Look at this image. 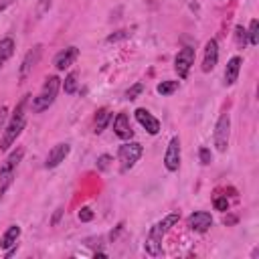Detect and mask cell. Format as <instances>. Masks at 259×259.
I'll list each match as a JSON object with an SVG mask.
<instances>
[{"mask_svg": "<svg viewBox=\"0 0 259 259\" xmlns=\"http://www.w3.org/2000/svg\"><path fill=\"white\" fill-rule=\"evenodd\" d=\"M247 40H249V45H251V47H255V45L259 42V20H257V18H253V20H251V24H249Z\"/></svg>", "mask_w": 259, "mask_h": 259, "instance_id": "cell-22", "label": "cell"}, {"mask_svg": "<svg viewBox=\"0 0 259 259\" xmlns=\"http://www.w3.org/2000/svg\"><path fill=\"white\" fill-rule=\"evenodd\" d=\"M61 89V79L57 75H49L40 87V91L36 93V97H32V111L34 113H40L45 109H49L55 99H57V93Z\"/></svg>", "mask_w": 259, "mask_h": 259, "instance_id": "cell-3", "label": "cell"}, {"mask_svg": "<svg viewBox=\"0 0 259 259\" xmlns=\"http://www.w3.org/2000/svg\"><path fill=\"white\" fill-rule=\"evenodd\" d=\"M212 204H214L217 210H227V208H229V200H227V196H217V198L212 200Z\"/></svg>", "mask_w": 259, "mask_h": 259, "instance_id": "cell-27", "label": "cell"}, {"mask_svg": "<svg viewBox=\"0 0 259 259\" xmlns=\"http://www.w3.org/2000/svg\"><path fill=\"white\" fill-rule=\"evenodd\" d=\"M113 134L119 140H123V142H127V140L134 138V130H132V123H130L127 113L121 111V113L115 115V119H113Z\"/></svg>", "mask_w": 259, "mask_h": 259, "instance_id": "cell-15", "label": "cell"}, {"mask_svg": "<svg viewBox=\"0 0 259 259\" xmlns=\"http://www.w3.org/2000/svg\"><path fill=\"white\" fill-rule=\"evenodd\" d=\"M26 101H28V95L18 101V105L14 107V111H12V115H10L8 123H6V130H4L2 140H0V150L2 152H6V150L12 148V144L18 140V136L22 134V130L26 125V109H24L26 107Z\"/></svg>", "mask_w": 259, "mask_h": 259, "instance_id": "cell-2", "label": "cell"}, {"mask_svg": "<svg viewBox=\"0 0 259 259\" xmlns=\"http://www.w3.org/2000/svg\"><path fill=\"white\" fill-rule=\"evenodd\" d=\"M223 223H225V225H233V223H237V219H235V217H225Z\"/></svg>", "mask_w": 259, "mask_h": 259, "instance_id": "cell-32", "label": "cell"}, {"mask_svg": "<svg viewBox=\"0 0 259 259\" xmlns=\"http://www.w3.org/2000/svg\"><path fill=\"white\" fill-rule=\"evenodd\" d=\"M241 65H243V59H241L239 55H235V57L229 59V63H227V67H225V75H223V77H225V87H231V85L237 83Z\"/></svg>", "mask_w": 259, "mask_h": 259, "instance_id": "cell-16", "label": "cell"}, {"mask_svg": "<svg viewBox=\"0 0 259 259\" xmlns=\"http://www.w3.org/2000/svg\"><path fill=\"white\" fill-rule=\"evenodd\" d=\"M14 49H16V45H14V40H12L10 36H6V38L0 40V69H2L4 63L14 55Z\"/></svg>", "mask_w": 259, "mask_h": 259, "instance_id": "cell-18", "label": "cell"}, {"mask_svg": "<svg viewBox=\"0 0 259 259\" xmlns=\"http://www.w3.org/2000/svg\"><path fill=\"white\" fill-rule=\"evenodd\" d=\"M40 55H42V45H34L22 59L20 63V69H18V81L24 83L28 79V75L32 73V69L36 67V63L40 61Z\"/></svg>", "mask_w": 259, "mask_h": 259, "instance_id": "cell-8", "label": "cell"}, {"mask_svg": "<svg viewBox=\"0 0 259 259\" xmlns=\"http://www.w3.org/2000/svg\"><path fill=\"white\" fill-rule=\"evenodd\" d=\"M79 75H77V71H71L67 77H65V81H63V89H65V93H75L77 91V85H79Z\"/></svg>", "mask_w": 259, "mask_h": 259, "instance_id": "cell-21", "label": "cell"}, {"mask_svg": "<svg viewBox=\"0 0 259 259\" xmlns=\"http://www.w3.org/2000/svg\"><path fill=\"white\" fill-rule=\"evenodd\" d=\"M192 65H194V49L192 47H182L178 51V55L174 57V71H176L178 79H186Z\"/></svg>", "mask_w": 259, "mask_h": 259, "instance_id": "cell-7", "label": "cell"}, {"mask_svg": "<svg viewBox=\"0 0 259 259\" xmlns=\"http://www.w3.org/2000/svg\"><path fill=\"white\" fill-rule=\"evenodd\" d=\"M22 156H24V150H22V148H16L14 152L8 154V158H6V160L2 162V166H0V184L14 180V174H16L18 164L22 162Z\"/></svg>", "mask_w": 259, "mask_h": 259, "instance_id": "cell-6", "label": "cell"}, {"mask_svg": "<svg viewBox=\"0 0 259 259\" xmlns=\"http://www.w3.org/2000/svg\"><path fill=\"white\" fill-rule=\"evenodd\" d=\"M229 138H231V115L229 113H221L217 123H214V134H212V142L217 152L225 154L229 148Z\"/></svg>", "mask_w": 259, "mask_h": 259, "instance_id": "cell-5", "label": "cell"}, {"mask_svg": "<svg viewBox=\"0 0 259 259\" xmlns=\"http://www.w3.org/2000/svg\"><path fill=\"white\" fill-rule=\"evenodd\" d=\"M12 2H14V0H0V12H4Z\"/></svg>", "mask_w": 259, "mask_h": 259, "instance_id": "cell-30", "label": "cell"}, {"mask_svg": "<svg viewBox=\"0 0 259 259\" xmlns=\"http://www.w3.org/2000/svg\"><path fill=\"white\" fill-rule=\"evenodd\" d=\"M178 221H180V212H170V214H166L164 219H160L158 223H154L150 227V233H148L146 243H144V251L150 257H160L162 255V239L168 235V231Z\"/></svg>", "mask_w": 259, "mask_h": 259, "instance_id": "cell-1", "label": "cell"}, {"mask_svg": "<svg viewBox=\"0 0 259 259\" xmlns=\"http://www.w3.org/2000/svg\"><path fill=\"white\" fill-rule=\"evenodd\" d=\"M121 231H123V223H119V225H117V229H115V231H111L109 239H111V241H115V239H117V235H119Z\"/></svg>", "mask_w": 259, "mask_h": 259, "instance_id": "cell-29", "label": "cell"}, {"mask_svg": "<svg viewBox=\"0 0 259 259\" xmlns=\"http://www.w3.org/2000/svg\"><path fill=\"white\" fill-rule=\"evenodd\" d=\"M198 158H200V164H202V166H208V164L212 162V154H210V150L204 148V146L198 150Z\"/></svg>", "mask_w": 259, "mask_h": 259, "instance_id": "cell-25", "label": "cell"}, {"mask_svg": "<svg viewBox=\"0 0 259 259\" xmlns=\"http://www.w3.org/2000/svg\"><path fill=\"white\" fill-rule=\"evenodd\" d=\"M77 57H79V49L77 47H67V49H63V51H59L55 55L53 65H55L57 71H65L77 61Z\"/></svg>", "mask_w": 259, "mask_h": 259, "instance_id": "cell-13", "label": "cell"}, {"mask_svg": "<svg viewBox=\"0 0 259 259\" xmlns=\"http://www.w3.org/2000/svg\"><path fill=\"white\" fill-rule=\"evenodd\" d=\"M219 63V42L217 38H208L206 45H204V53H202V71L204 73H210Z\"/></svg>", "mask_w": 259, "mask_h": 259, "instance_id": "cell-11", "label": "cell"}, {"mask_svg": "<svg viewBox=\"0 0 259 259\" xmlns=\"http://www.w3.org/2000/svg\"><path fill=\"white\" fill-rule=\"evenodd\" d=\"M61 214H63V208H57V212H55V217H53V221H51V223H53V225H57V221H59V217H61Z\"/></svg>", "mask_w": 259, "mask_h": 259, "instance_id": "cell-31", "label": "cell"}, {"mask_svg": "<svg viewBox=\"0 0 259 259\" xmlns=\"http://www.w3.org/2000/svg\"><path fill=\"white\" fill-rule=\"evenodd\" d=\"M134 115H136V119H138V123L150 134V136H156L158 132H160V121H158V117H154L148 109H144V107H138L136 111H134Z\"/></svg>", "mask_w": 259, "mask_h": 259, "instance_id": "cell-14", "label": "cell"}, {"mask_svg": "<svg viewBox=\"0 0 259 259\" xmlns=\"http://www.w3.org/2000/svg\"><path fill=\"white\" fill-rule=\"evenodd\" d=\"M91 219H93V210H91L89 206H83V208L79 210V221L87 223V221H91Z\"/></svg>", "mask_w": 259, "mask_h": 259, "instance_id": "cell-28", "label": "cell"}, {"mask_svg": "<svg viewBox=\"0 0 259 259\" xmlns=\"http://www.w3.org/2000/svg\"><path fill=\"white\" fill-rule=\"evenodd\" d=\"M144 91V83H134L127 91H125V99H130V101H134V99H138V95Z\"/></svg>", "mask_w": 259, "mask_h": 259, "instance_id": "cell-24", "label": "cell"}, {"mask_svg": "<svg viewBox=\"0 0 259 259\" xmlns=\"http://www.w3.org/2000/svg\"><path fill=\"white\" fill-rule=\"evenodd\" d=\"M20 233H22V231H20L18 225H10V227L4 231V235L0 237V249H2V251H8V249L16 247V241H18Z\"/></svg>", "mask_w": 259, "mask_h": 259, "instance_id": "cell-17", "label": "cell"}, {"mask_svg": "<svg viewBox=\"0 0 259 259\" xmlns=\"http://www.w3.org/2000/svg\"><path fill=\"white\" fill-rule=\"evenodd\" d=\"M180 160H182V150H180V138L172 136L164 154V166L168 172H176L180 168Z\"/></svg>", "mask_w": 259, "mask_h": 259, "instance_id": "cell-9", "label": "cell"}, {"mask_svg": "<svg viewBox=\"0 0 259 259\" xmlns=\"http://www.w3.org/2000/svg\"><path fill=\"white\" fill-rule=\"evenodd\" d=\"M178 87H180V83H178V81H172V79H168V81H162V83H158L156 91H158L162 97H168V95H172V93H174Z\"/></svg>", "mask_w": 259, "mask_h": 259, "instance_id": "cell-20", "label": "cell"}, {"mask_svg": "<svg viewBox=\"0 0 259 259\" xmlns=\"http://www.w3.org/2000/svg\"><path fill=\"white\" fill-rule=\"evenodd\" d=\"M186 227L194 233H206L212 227V217L206 210H196L186 219Z\"/></svg>", "mask_w": 259, "mask_h": 259, "instance_id": "cell-10", "label": "cell"}, {"mask_svg": "<svg viewBox=\"0 0 259 259\" xmlns=\"http://www.w3.org/2000/svg\"><path fill=\"white\" fill-rule=\"evenodd\" d=\"M109 121H111V111L107 107L97 109V113H95V134H101L107 127Z\"/></svg>", "mask_w": 259, "mask_h": 259, "instance_id": "cell-19", "label": "cell"}, {"mask_svg": "<svg viewBox=\"0 0 259 259\" xmlns=\"http://www.w3.org/2000/svg\"><path fill=\"white\" fill-rule=\"evenodd\" d=\"M235 40H237V47H239V49H243V47L249 42V40H247V30H245L243 26H237V28H235Z\"/></svg>", "mask_w": 259, "mask_h": 259, "instance_id": "cell-23", "label": "cell"}, {"mask_svg": "<svg viewBox=\"0 0 259 259\" xmlns=\"http://www.w3.org/2000/svg\"><path fill=\"white\" fill-rule=\"evenodd\" d=\"M142 154H144L142 144H138V142H130V140H127L125 144H121L119 150H117V160H119V168H121V172L132 170V168L136 166V162L142 158Z\"/></svg>", "mask_w": 259, "mask_h": 259, "instance_id": "cell-4", "label": "cell"}, {"mask_svg": "<svg viewBox=\"0 0 259 259\" xmlns=\"http://www.w3.org/2000/svg\"><path fill=\"white\" fill-rule=\"evenodd\" d=\"M109 162H111V156H109V154H101V156L97 158V168H99V170H107V168H109Z\"/></svg>", "mask_w": 259, "mask_h": 259, "instance_id": "cell-26", "label": "cell"}, {"mask_svg": "<svg viewBox=\"0 0 259 259\" xmlns=\"http://www.w3.org/2000/svg\"><path fill=\"white\" fill-rule=\"evenodd\" d=\"M69 152H71V144H67V142H59V144H55L53 148H51V152H49V156H47V162H45V168H57L61 162H65V158L69 156Z\"/></svg>", "mask_w": 259, "mask_h": 259, "instance_id": "cell-12", "label": "cell"}]
</instances>
